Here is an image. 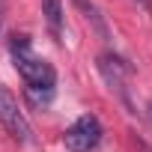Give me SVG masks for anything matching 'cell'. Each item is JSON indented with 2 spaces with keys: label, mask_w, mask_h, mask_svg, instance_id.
I'll return each instance as SVG.
<instances>
[{
  "label": "cell",
  "mask_w": 152,
  "mask_h": 152,
  "mask_svg": "<svg viewBox=\"0 0 152 152\" xmlns=\"http://www.w3.org/2000/svg\"><path fill=\"white\" fill-rule=\"evenodd\" d=\"M102 122H99V116H93V113H84V116H78L69 128H66V134H63V146L69 149V152H93L99 143H102Z\"/></svg>",
  "instance_id": "3957f363"
},
{
  "label": "cell",
  "mask_w": 152,
  "mask_h": 152,
  "mask_svg": "<svg viewBox=\"0 0 152 152\" xmlns=\"http://www.w3.org/2000/svg\"><path fill=\"white\" fill-rule=\"evenodd\" d=\"M9 54H12V63H15L18 75L24 78V93H27L30 104L48 107L54 102V87H57L54 66L33 54L30 36H12L9 39Z\"/></svg>",
  "instance_id": "6da1fadb"
},
{
  "label": "cell",
  "mask_w": 152,
  "mask_h": 152,
  "mask_svg": "<svg viewBox=\"0 0 152 152\" xmlns=\"http://www.w3.org/2000/svg\"><path fill=\"white\" fill-rule=\"evenodd\" d=\"M99 72H102V78L107 81V87L119 96V102L131 110V113H137V107H134V102H131V93H128V78H131V66H128V60H122L119 54H113V51H104V54H99Z\"/></svg>",
  "instance_id": "7a4b0ae2"
},
{
  "label": "cell",
  "mask_w": 152,
  "mask_h": 152,
  "mask_svg": "<svg viewBox=\"0 0 152 152\" xmlns=\"http://www.w3.org/2000/svg\"><path fill=\"white\" fill-rule=\"evenodd\" d=\"M42 15H45V24H48L51 36L60 42V39H63V21H66V15H63V0H42Z\"/></svg>",
  "instance_id": "5b68a950"
},
{
  "label": "cell",
  "mask_w": 152,
  "mask_h": 152,
  "mask_svg": "<svg viewBox=\"0 0 152 152\" xmlns=\"http://www.w3.org/2000/svg\"><path fill=\"white\" fill-rule=\"evenodd\" d=\"M0 125H3L18 143H30V140H33L30 122H27V116H24L18 99H15L12 90L3 87V84H0Z\"/></svg>",
  "instance_id": "277c9868"
},
{
  "label": "cell",
  "mask_w": 152,
  "mask_h": 152,
  "mask_svg": "<svg viewBox=\"0 0 152 152\" xmlns=\"http://www.w3.org/2000/svg\"><path fill=\"white\" fill-rule=\"evenodd\" d=\"M140 6H146V9H152V0H137Z\"/></svg>",
  "instance_id": "ba28073f"
},
{
  "label": "cell",
  "mask_w": 152,
  "mask_h": 152,
  "mask_svg": "<svg viewBox=\"0 0 152 152\" xmlns=\"http://www.w3.org/2000/svg\"><path fill=\"white\" fill-rule=\"evenodd\" d=\"M75 3H78V6H81V9L87 12V18H90V21L96 24V30H99V33H102V36L107 39V24H104V18L99 15V9H96V6L90 3V0H75Z\"/></svg>",
  "instance_id": "8992f818"
},
{
  "label": "cell",
  "mask_w": 152,
  "mask_h": 152,
  "mask_svg": "<svg viewBox=\"0 0 152 152\" xmlns=\"http://www.w3.org/2000/svg\"><path fill=\"white\" fill-rule=\"evenodd\" d=\"M146 116H149V122H152V102L146 104Z\"/></svg>",
  "instance_id": "9c48e42d"
},
{
  "label": "cell",
  "mask_w": 152,
  "mask_h": 152,
  "mask_svg": "<svg viewBox=\"0 0 152 152\" xmlns=\"http://www.w3.org/2000/svg\"><path fill=\"white\" fill-rule=\"evenodd\" d=\"M3 18H6V0H0V33H3Z\"/></svg>",
  "instance_id": "52a82bcc"
}]
</instances>
